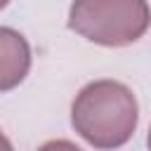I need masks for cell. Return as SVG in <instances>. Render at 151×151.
I'll return each mask as SVG.
<instances>
[{
	"label": "cell",
	"instance_id": "obj_4",
	"mask_svg": "<svg viewBox=\"0 0 151 151\" xmlns=\"http://www.w3.org/2000/svg\"><path fill=\"white\" fill-rule=\"evenodd\" d=\"M38 151H83V149L76 146V144L68 142V139H50V142L40 144Z\"/></svg>",
	"mask_w": 151,
	"mask_h": 151
},
{
	"label": "cell",
	"instance_id": "obj_5",
	"mask_svg": "<svg viewBox=\"0 0 151 151\" xmlns=\"http://www.w3.org/2000/svg\"><path fill=\"white\" fill-rule=\"evenodd\" d=\"M0 151H14V146H12V142L7 139V134L0 130Z\"/></svg>",
	"mask_w": 151,
	"mask_h": 151
},
{
	"label": "cell",
	"instance_id": "obj_2",
	"mask_svg": "<svg viewBox=\"0 0 151 151\" xmlns=\"http://www.w3.org/2000/svg\"><path fill=\"white\" fill-rule=\"evenodd\" d=\"M68 28L101 47H127L149 28L146 0H73Z\"/></svg>",
	"mask_w": 151,
	"mask_h": 151
},
{
	"label": "cell",
	"instance_id": "obj_3",
	"mask_svg": "<svg viewBox=\"0 0 151 151\" xmlns=\"http://www.w3.org/2000/svg\"><path fill=\"white\" fill-rule=\"evenodd\" d=\"M28 71H31L28 40L9 26H0V92L19 87L28 76Z\"/></svg>",
	"mask_w": 151,
	"mask_h": 151
},
{
	"label": "cell",
	"instance_id": "obj_6",
	"mask_svg": "<svg viewBox=\"0 0 151 151\" xmlns=\"http://www.w3.org/2000/svg\"><path fill=\"white\" fill-rule=\"evenodd\" d=\"M7 5H9V0H0V9H5Z\"/></svg>",
	"mask_w": 151,
	"mask_h": 151
},
{
	"label": "cell",
	"instance_id": "obj_1",
	"mask_svg": "<svg viewBox=\"0 0 151 151\" xmlns=\"http://www.w3.org/2000/svg\"><path fill=\"white\" fill-rule=\"evenodd\" d=\"M139 123L134 92L118 80L87 83L71 104L73 130L94 149L113 151L125 146Z\"/></svg>",
	"mask_w": 151,
	"mask_h": 151
}]
</instances>
